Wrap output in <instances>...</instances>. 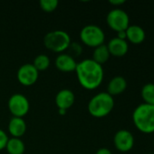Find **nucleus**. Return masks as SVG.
<instances>
[{"instance_id": "a211bd4d", "label": "nucleus", "mask_w": 154, "mask_h": 154, "mask_svg": "<svg viewBox=\"0 0 154 154\" xmlns=\"http://www.w3.org/2000/svg\"><path fill=\"white\" fill-rule=\"evenodd\" d=\"M141 96L145 104L154 106V83L145 84L142 88Z\"/></svg>"}, {"instance_id": "4be33fe9", "label": "nucleus", "mask_w": 154, "mask_h": 154, "mask_svg": "<svg viewBox=\"0 0 154 154\" xmlns=\"http://www.w3.org/2000/svg\"><path fill=\"white\" fill-rule=\"evenodd\" d=\"M7 141H8L7 134H5V131H3L2 129H0V151L5 148V145L7 143Z\"/></svg>"}, {"instance_id": "ddd939ff", "label": "nucleus", "mask_w": 154, "mask_h": 154, "mask_svg": "<svg viewBox=\"0 0 154 154\" xmlns=\"http://www.w3.org/2000/svg\"><path fill=\"white\" fill-rule=\"evenodd\" d=\"M126 41L133 44H141L144 42L146 33L143 27L139 25H130L126 29Z\"/></svg>"}, {"instance_id": "423d86ee", "label": "nucleus", "mask_w": 154, "mask_h": 154, "mask_svg": "<svg viewBox=\"0 0 154 154\" xmlns=\"http://www.w3.org/2000/svg\"><path fill=\"white\" fill-rule=\"evenodd\" d=\"M106 22L108 26L116 32L126 31L130 26V17L129 14L121 8H114L111 10L107 16Z\"/></svg>"}, {"instance_id": "aec40b11", "label": "nucleus", "mask_w": 154, "mask_h": 154, "mask_svg": "<svg viewBox=\"0 0 154 154\" xmlns=\"http://www.w3.org/2000/svg\"><path fill=\"white\" fill-rule=\"evenodd\" d=\"M58 1L57 0H41L40 7L43 11L50 13L54 11L57 8Z\"/></svg>"}, {"instance_id": "cd10ccee", "label": "nucleus", "mask_w": 154, "mask_h": 154, "mask_svg": "<svg viewBox=\"0 0 154 154\" xmlns=\"http://www.w3.org/2000/svg\"><path fill=\"white\" fill-rule=\"evenodd\" d=\"M149 154H154V153H149Z\"/></svg>"}, {"instance_id": "f8f14e48", "label": "nucleus", "mask_w": 154, "mask_h": 154, "mask_svg": "<svg viewBox=\"0 0 154 154\" xmlns=\"http://www.w3.org/2000/svg\"><path fill=\"white\" fill-rule=\"evenodd\" d=\"M54 64L57 69L62 72H72L75 71L77 62L68 53H62L56 57Z\"/></svg>"}, {"instance_id": "6ab92c4d", "label": "nucleus", "mask_w": 154, "mask_h": 154, "mask_svg": "<svg viewBox=\"0 0 154 154\" xmlns=\"http://www.w3.org/2000/svg\"><path fill=\"white\" fill-rule=\"evenodd\" d=\"M33 65L38 71H44L50 66V59L45 54H39L34 58Z\"/></svg>"}, {"instance_id": "b1692460", "label": "nucleus", "mask_w": 154, "mask_h": 154, "mask_svg": "<svg viewBox=\"0 0 154 154\" xmlns=\"http://www.w3.org/2000/svg\"><path fill=\"white\" fill-rule=\"evenodd\" d=\"M95 154H113V153H112V152H111L109 149H107V148H101V149H99V150L96 152V153Z\"/></svg>"}, {"instance_id": "6e6552de", "label": "nucleus", "mask_w": 154, "mask_h": 154, "mask_svg": "<svg viewBox=\"0 0 154 154\" xmlns=\"http://www.w3.org/2000/svg\"><path fill=\"white\" fill-rule=\"evenodd\" d=\"M134 137L133 134L125 129L119 130L113 137V144L121 152H128L134 146Z\"/></svg>"}, {"instance_id": "5701e85b", "label": "nucleus", "mask_w": 154, "mask_h": 154, "mask_svg": "<svg viewBox=\"0 0 154 154\" xmlns=\"http://www.w3.org/2000/svg\"><path fill=\"white\" fill-rule=\"evenodd\" d=\"M109 3L114 6H119V5H122L125 3V0H110Z\"/></svg>"}, {"instance_id": "a878e982", "label": "nucleus", "mask_w": 154, "mask_h": 154, "mask_svg": "<svg viewBox=\"0 0 154 154\" xmlns=\"http://www.w3.org/2000/svg\"><path fill=\"white\" fill-rule=\"evenodd\" d=\"M58 113L60 114V115H64L65 113H66V110H63V109H58Z\"/></svg>"}, {"instance_id": "39448f33", "label": "nucleus", "mask_w": 154, "mask_h": 154, "mask_svg": "<svg viewBox=\"0 0 154 154\" xmlns=\"http://www.w3.org/2000/svg\"><path fill=\"white\" fill-rule=\"evenodd\" d=\"M80 39L85 45L96 48L104 44L105 34L101 27L95 24L85 25L80 32Z\"/></svg>"}, {"instance_id": "0eeeda50", "label": "nucleus", "mask_w": 154, "mask_h": 154, "mask_svg": "<svg viewBox=\"0 0 154 154\" xmlns=\"http://www.w3.org/2000/svg\"><path fill=\"white\" fill-rule=\"evenodd\" d=\"M8 109L14 117L23 118L30 109V104L26 97L20 93L12 95L7 102Z\"/></svg>"}, {"instance_id": "9b49d317", "label": "nucleus", "mask_w": 154, "mask_h": 154, "mask_svg": "<svg viewBox=\"0 0 154 154\" xmlns=\"http://www.w3.org/2000/svg\"><path fill=\"white\" fill-rule=\"evenodd\" d=\"M75 101L74 94L70 89H62L55 96V105L58 109L67 110Z\"/></svg>"}, {"instance_id": "2eb2a0df", "label": "nucleus", "mask_w": 154, "mask_h": 154, "mask_svg": "<svg viewBox=\"0 0 154 154\" xmlns=\"http://www.w3.org/2000/svg\"><path fill=\"white\" fill-rule=\"evenodd\" d=\"M8 132L14 138H20L26 132V124L21 117H12L8 123Z\"/></svg>"}, {"instance_id": "bb28decb", "label": "nucleus", "mask_w": 154, "mask_h": 154, "mask_svg": "<svg viewBox=\"0 0 154 154\" xmlns=\"http://www.w3.org/2000/svg\"><path fill=\"white\" fill-rule=\"evenodd\" d=\"M153 147H154V141H153Z\"/></svg>"}, {"instance_id": "4468645a", "label": "nucleus", "mask_w": 154, "mask_h": 154, "mask_svg": "<svg viewBox=\"0 0 154 154\" xmlns=\"http://www.w3.org/2000/svg\"><path fill=\"white\" fill-rule=\"evenodd\" d=\"M127 88V81L122 76H116L113 78L107 86V93L112 97L121 95Z\"/></svg>"}, {"instance_id": "20e7f679", "label": "nucleus", "mask_w": 154, "mask_h": 154, "mask_svg": "<svg viewBox=\"0 0 154 154\" xmlns=\"http://www.w3.org/2000/svg\"><path fill=\"white\" fill-rule=\"evenodd\" d=\"M71 43L70 35L63 30L49 32L44 37V45L46 49L54 52H63L66 51Z\"/></svg>"}, {"instance_id": "f257e3e1", "label": "nucleus", "mask_w": 154, "mask_h": 154, "mask_svg": "<svg viewBox=\"0 0 154 154\" xmlns=\"http://www.w3.org/2000/svg\"><path fill=\"white\" fill-rule=\"evenodd\" d=\"M75 72L80 85L87 90L96 89L102 84L104 76L103 66L92 59L77 63Z\"/></svg>"}, {"instance_id": "412c9836", "label": "nucleus", "mask_w": 154, "mask_h": 154, "mask_svg": "<svg viewBox=\"0 0 154 154\" xmlns=\"http://www.w3.org/2000/svg\"><path fill=\"white\" fill-rule=\"evenodd\" d=\"M68 49L70 50V56L73 58L79 56L82 53V47L78 42H71Z\"/></svg>"}, {"instance_id": "393cba45", "label": "nucleus", "mask_w": 154, "mask_h": 154, "mask_svg": "<svg viewBox=\"0 0 154 154\" xmlns=\"http://www.w3.org/2000/svg\"><path fill=\"white\" fill-rule=\"evenodd\" d=\"M117 37L122 39V40H126V32L125 31H122L117 32Z\"/></svg>"}, {"instance_id": "f3484780", "label": "nucleus", "mask_w": 154, "mask_h": 154, "mask_svg": "<svg viewBox=\"0 0 154 154\" xmlns=\"http://www.w3.org/2000/svg\"><path fill=\"white\" fill-rule=\"evenodd\" d=\"M110 56L111 55H110V52L108 51L106 44H102V45L94 48L92 60L103 66V64H104L106 61H108V60L110 59Z\"/></svg>"}, {"instance_id": "1a4fd4ad", "label": "nucleus", "mask_w": 154, "mask_h": 154, "mask_svg": "<svg viewBox=\"0 0 154 154\" xmlns=\"http://www.w3.org/2000/svg\"><path fill=\"white\" fill-rule=\"evenodd\" d=\"M39 76V71L34 67L33 64L25 63L22 65L17 70V79L23 86H32L34 85Z\"/></svg>"}, {"instance_id": "f03ea898", "label": "nucleus", "mask_w": 154, "mask_h": 154, "mask_svg": "<svg viewBox=\"0 0 154 154\" xmlns=\"http://www.w3.org/2000/svg\"><path fill=\"white\" fill-rule=\"evenodd\" d=\"M133 121L135 127L143 134L154 133V106L143 103L133 113Z\"/></svg>"}, {"instance_id": "9d476101", "label": "nucleus", "mask_w": 154, "mask_h": 154, "mask_svg": "<svg viewBox=\"0 0 154 154\" xmlns=\"http://www.w3.org/2000/svg\"><path fill=\"white\" fill-rule=\"evenodd\" d=\"M110 55L114 57H123L126 55L129 51V43L126 40H122L118 37H114L109 41L106 45Z\"/></svg>"}, {"instance_id": "dca6fc26", "label": "nucleus", "mask_w": 154, "mask_h": 154, "mask_svg": "<svg viewBox=\"0 0 154 154\" xmlns=\"http://www.w3.org/2000/svg\"><path fill=\"white\" fill-rule=\"evenodd\" d=\"M8 154H24L25 147L24 142L20 138H10L5 148Z\"/></svg>"}, {"instance_id": "7ed1b4c3", "label": "nucleus", "mask_w": 154, "mask_h": 154, "mask_svg": "<svg viewBox=\"0 0 154 154\" xmlns=\"http://www.w3.org/2000/svg\"><path fill=\"white\" fill-rule=\"evenodd\" d=\"M114 107L113 97L107 92H100L93 96L88 103V112L95 118L107 116Z\"/></svg>"}]
</instances>
